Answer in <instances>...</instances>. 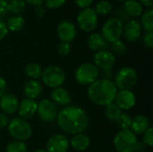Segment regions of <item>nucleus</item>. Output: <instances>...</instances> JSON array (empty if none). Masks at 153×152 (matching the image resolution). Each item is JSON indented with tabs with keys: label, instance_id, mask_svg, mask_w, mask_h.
Here are the masks:
<instances>
[{
	"label": "nucleus",
	"instance_id": "nucleus-21",
	"mask_svg": "<svg viewBox=\"0 0 153 152\" xmlns=\"http://www.w3.org/2000/svg\"><path fill=\"white\" fill-rule=\"evenodd\" d=\"M51 100L56 105L66 107L71 102V96H70L69 91L63 87H58V88L52 90Z\"/></svg>",
	"mask_w": 153,
	"mask_h": 152
},
{
	"label": "nucleus",
	"instance_id": "nucleus-28",
	"mask_svg": "<svg viewBox=\"0 0 153 152\" xmlns=\"http://www.w3.org/2000/svg\"><path fill=\"white\" fill-rule=\"evenodd\" d=\"M26 3L24 0H10L8 2V11L14 15H20L24 12Z\"/></svg>",
	"mask_w": 153,
	"mask_h": 152
},
{
	"label": "nucleus",
	"instance_id": "nucleus-45",
	"mask_svg": "<svg viewBox=\"0 0 153 152\" xmlns=\"http://www.w3.org/2000/svg\"><path fill=\"white\" fill-rule=\"evenodd\" d=\"M118 1H121V2H125V1H126V0H118Z\"/></svg>",
	"mask_w": 153,
	"mask_h": 152
},
{
	"label": "nucleus",
	"instance_id": "nucleus-18",
	"mask_svg": "<svg viewBox=\"0 0 153 152\" xmlns=\"http://www.w3.org/2000/svg\"><path fill=\"white\" fill-rule=\"evenodd\" d=\"M43 87L38 80H30L23 86V95L27 99L36 100L42 93Z\"/></svg>",
	"mask_w": 153,
	"mask_h": 152
},
{
	"label": "nucleus",
	"instance_id": "nucleus-6",
	"mask_svg": "<svg viewBox=\"0 0 153 152\" xmlns=\"http://www.w3.org/2000/svg\"><path fill=\"white\" fill-rule=\"evenodd\" d=\"M137 80V72L130 66H126L117 71L113 82L117 90H132L135 86Z\"/></svg>",
	"mask_w": 153,
	"mask_h": 152
},
{
	"label": "nucleus",
	"instance_id": "nucleus-31",
	"mask_svg": "<svg viewBox=\"0 0 153 152\" xmlns=\"http://www.w3.org/2000/svg\"><path fill=\"white\" fill-rule=\"evenodd\" d=\"M115 123L121 130H127V129H130L131 123H132V117L128 114L122 112Z\"/></svg>",
	"mask_w": 153,
	"mask_h": 152
},
{
	"label": "nucleus",
	"instance_id": "nucleus-46",
	"mask_svg": "<svg viewBox=\"0 0 153 152\" xmlns=\"http://www.w3.org/2000/svg\"><path fill=\"white\" fill-rule=\"evenodd\" d=\"M4 1H5V2H8V1H10V0H4Z\"/></svg>",
	"mask_w": 153,
	"mask_h": 152
},
{
	"label": "nucleus",
	"instance_id": "nucleus-37",
	"mask_svg": "<svg viewBox=\"0 0 153 152\" xmlns=\"http://www.w3.org/2000/svg\"><path fill=\"white\" fill-rule=\"evenodd\" d=\"M9 13L8 11V2L4 0H0V19L1 17H4Z\"/></svg>",
	"mask_w": 153,
	"mask_h": 152
},
{
	"label": "nucleus",
	"instance_id": "nucleus-2",
	"mask_svg": "<svg viewBox=\"0 0 153 152\" xmlns=\"http://www.w3.org/2000/svg\"><path fill=\"white\" fill-rule=\"evenodd\" d=\"M117 90L113 81L101 78L97 79L88 86L87 96L93 104L106 107L114 102Z\"/></svg>",
	"mask_w": 153,
	"mask_h": 152
},
{
	"label": "nucleus",
	"instance_id": "nucleus-43",
	"mask_svg": "<svg viewBox=\"0 0 153 152\" xmlns=\"http://www.w3.org/2000/svg\"><path fill=\"white\" fill-rule=\"evenodd\" d=\"M141 4H143L149 8H152L153 6V0H140Z\"/></svg>",
	"mask_w": 153,
	"mask_h": 152
},
{
	"label": "nucleus",
	"instance_id": "nucleus-4",
	"mask_svg": "<svg viewBox=\"0 0 153 152\" xmlns=\"http://www.w3.org/2000/svg\"><path fill=\"white\" fill-rule=\"evenodd\" d=\"M7 131L9 135L15 141L25 142L32 135V127L30 124L19 116L9 120Z\"/></svg>",
	"mask_w": 153,
	"mask_h": 152
},
{
	"label": "nucleus",
	"instance_id": "nucleus-1",
	"mask_svg": "<svg viewBox=\"0 0 153 152\" xmlns=\"http://www.w3.org/2000/svg\"><path fill=\"white\" fill-rule=\"evenodd\" d=\"M56 120L59 128L70 135L83 133L89 125L87 113L78 106L65 107L58 111Z\"/></svg>",
	"mask_w": 153,
	"mask_h": 152
},
{
	"label": "nucleus",
	"instance_id": "nucleus-33",
	"mask_svg": "<svg viewBox=\"0 0 153 152\" xmlns=\"http://www.w3.org/2000/svg\"><path fill=\"white\" fill-rule=\"evenodd\" d=\"M143 144L148 147L153 146V128L151 126L143 134Z\"/></svg>",
	"mask_w": 153,
	"mask_h": 152
},
{
	"label": "nucleus",
	"instance_id": "nucleus-12",
	"mask_svg": "<svg viewBox=\"0 0 153 152\" xmlns=\"http://www.w3.org/2000/svg\"><path fill=\"white\" fill-rule=\"evenodd\" d=\"M114 103L121 109V111L130 110L136 104V97L132 90H117Z\"/></svg>",
	"mask_w": 153,
	"mask_h": 152
},
{
	"label": "nucleus",
	"instance_id": "nucleus-7",
	"mask_svg": "<svg viewBox=\"0 0 153 152\" xmlns=\"http://www.w3.org/2000/svg\"><path fill=\"white\" fill-rule=\"evenodd\" d=\"M100 71L92 63H84L80 65L74 72V79L77 83L83 86H89L99 79Z\"/></svg>",
	"mask_w": 153,
	"mask_h": 152
},
{
	"label": "nucleus",
	"instance_id": "nucleus-22",
	"mask_svg": "<svg viewBox=\"0 0 153 152\" xmlns=\"http://www.w3.org/2000/svg\"><path fill=\"white\" fill-rule=\"evenodd\" d=\"M70 147H72L76 151H85L91 144V140L83 133H77L73 135L71 140L69 141Z\"/></svg>",
	"mask_w": 153,
	"mask_h": 152
},
{
	"label": "nucleus",
	"instance_id": "nucleus-15",
	"mask_svg": "<svg viewBox=\"0 0 153 152\" xmlns=\"http://www.w3.org/2000/svg\"><path fill=\"white\" fill-rule=\"evenodd\" d=\"M76 28L74 24L69 21L61 22L56 29V34L59 39L63 42L70 43L76 37Z\"/></svg>",
	"mask_w": 153,
	"mask_h": 152
},
{
	"label": "nucleus",
	"instance_id": "nucleus-16",
	"mask_svg": "<svg viewBox=\"0 0 153 152\" xmlns=\"http://www.w3.org/2000/svg\"><path fill=\"white\" fill-rule=\"evenodd\" d=\"M19 100L17 97L11 92H5L0 98V109L6 116L13 115L17 112Z\"/></svg>",
	"mask_w": 153,
	"mask_h": 152
},
{
	"label": "nucleus",
	"instance_id": "nucleus-11",
	"mask_svg": "<svg viewBox=\"0 0 153 152\" xmlns=\"http://www.w3.org/2000/svg\"><path fill=\"white\" fill-rule=\"evenodd\" d=\"M93 64L98 69L103 71L111 70L116 64V56L108 49L96 52L93 56Z\"/></svg>",
	"mask_w": 153,
	"mask_h": 152
},
{
	"label": "nucleus",
	"instance_id": "nucleus-30",
	"mask_svg": "<svg viewBox=\"0 0 153 152\" xmlns=\"http://www.w3.org/2000/svg\"><path fill=\"white\" fill-rule=\"evenodd\" d=\"M28 147L25 142L21 141H12L8 142L5 147V152H27Z\"/></svg>",
	"mask_w": 153,
	"mask_h": 152
},
{
	"label": "nucleus",
	"instance_id": "nucleus-13",
	"mask_svg": "<svg viewBox=\"0 0 153 152\" xmlns=\"http://www.w3.org/2000/svg\"><path fill=\"white\" fill-rule=\"evenodd\" d=\"M70 144L68 138L61 133L51 135L46 144V151L48 152H67Z\"/></svg>",
	"mask_w": 153,
	"mask_h": 152
},
{
	"label": "nucleus",
	"instance_id": "nucleus-32",
	"mask_svg": "<svg viewBox=\"0 0 153 152\" xmlns=\"http://www.w3.org/2000/svg\"><path fill=\"white\" fill-rule=\"evenodd\" d=\"M111 49H112V53L114 55L115 54H117V55H124L127 51L126 45L121 39H117V40L112 42L111 43Z\"/></svg>",
	"mask_w": 153,
	"mask_h": 152
},
{
	"label": "nucleus",
	"instance_id": "nucleus-19",
	"mask_svg": "<svg viewBox=\"0 0 153 152\" xmlns=\"http://www.w3.org/2000/svg\"><path fill=\"white\" fill-rule=\"evenodd\" d=\"M151 127L150 119L144 115H137L132 118V123L130 126V130L137 134H143Z\"/></svg>",
	"mask_w": 153,
	"mask_h": 152
},
{
	"label": "nucleus",
	"instance_id": "nucleus-17",
	"mask_svg": "<svg viewBox=\"0 0 153 152\" xmlns=\"http://www.w3.org/2000/svg\"><path fill=\"white\" fill-rule=\"evenodd\" d=\"M142 32V26L139 22L136 20H128L126 24L123 26L122 35L129 42L136 41Z\"/></svg>",
	"mask_w": 153,
	"mask_h": 152
},
{
	"label": "nucleus",
	"instance_id": "nucleus-3",
	"mask_svg": "<svg viewBox=\"0 0 153 152\" xmlns=\"http://www.w3.org/2000/svg\"><path fill=\"white\" fill-rule=\"evenodd\" d=\"M139 142L137 135L130 129L120 130L113 140V144L117 152H136Z\"/></svg>",
	"mask_w": 153,
	"mask_h": 152
},
{
	"label": "nucleus",
	"instance_id": "nucleus-41",
	"mask_svg": "<svg viewBox=\"0 0 153 152\" xmlns=\"http://www.w3.org/2000/svg\"><path fill=\"white\" fill-rule=\"evenodd\" d=\"M6 87H7V83H6L5 79L3 78L2 76H0V98L5 93Z\"/></svg>",
	"mask_w": 153,
	"mask_h": 152
},
{
	"label": "nucleus",
	"instance_id": "nucleus-26",
	"mask_svg": "<svg viewBox=\"0 0 153 152\" xmlns=\"http://www.w3.org/2000/svg\"><path fill=\"white\" fill-rule=\"evenodd\" d=\"M142 18H141V26L145 30V31L153 32V9L149 8L145 12L142 13Z\"/></svg>",
	"mask_w": 153,
	"mask_h": 152
},
{
	"label": "nucleus",
	"instance_id": "nucleus-9",
	"mask_svg": "<svg viewBox=\"0 0 153 152\" xmlns=\"http://www.w3.org/2000/svg\"><path fill=\"white\" fill-rule=\"evenodd\" d=\"M77 24L85 32L93 31L98 25V14L92 8H85L77 15Z\"/></svg>",
	"mask_w": 153,
	"mask_h": 152
},
{
	"label": "nucleus",
	"instance_id": "nucleus-27",
	"mask_svg": "<svg viewBox=\"0 0 153 152\" xmlns=\"http://www.w3.org/2000/svg\"><path fill=\"white\" fill-rule=\"evenodd\" d=\"M121 113V109L114 102L105 107V116L111 122H116Z\"/></svg>",
	"mask_w": 153,
	"mask_h": 152
},
{
	"label": "nucleus",
	"instance_id": "nucleus-23",
	"mask_svg": "<svg viewBox=\"0 0 153 152\" xmlns=\"http://www.w3.org/2000/svg\"><path fill=\"white\" fill-rule=\"evenodd\" d=\"M125 13L129 17H138L143 13V8L141 3L137 0H126L124 3Z\"/></svg>",
	"mask_w": 153,
	"mask_h": 152
},
{
	"label": "nucleus",
	"instance_id": "nucleus-38",
	"mask_svg": "<svg viewBox=\"0 0 153 152\" xmlns=\"http://www.w3.org/2000/svg\"><path fill=\"white\" fill-rule=\"evenodd\" d=\"M75 4L82 9L85 8H89L91 6V4L93 3V0H74Z\"/></svg>",
	"mask_w": 153,
	"mask_h": 152
},
{
	"label": "nucleus",
	"instance_id": "nucleus-24",
	"mask_svg": "<svg viewBox=\"0 0 153 152\" xmlns=\"http://www.w3.org/2000/svg\"><path fill=\"white\" fill-rule=\"evenodd\" d=\"M5 24L8 29V31L10 30L13 32H17L21 31L24 28L25 20L22 15H13L7 19Z\"/></svg>",
	"mask_w": 153,
	"mask_h": 152
},
{
	"label": "nucleus",
	"instance_id": "nucleus-8",
	"mask_svg": "<svg viewBox=\"0 0 153 152\" xmlns=\"http://www.w3.org/2000/svg\"><path fill=\"white\" fill-rule=\"evenodd\" d=\"M124 23L117 17L110 18L105 22L101 29V35L107 42L112 43L117 39H120L122 36Z\"/></svg>",
	"mask_w": 153,
	"mask_h": 152
},
{
	"label": "nucleus",
	"instance_id": "nucleus-40",
	"mask_svg": "<svg viewBox=\"0 0 153 152\" xmlns=\"http://www.w3.org/2000/svg\"><path fill=\"white\" fill-rule=\"evenodd\" d=\"M9 123V117L8 116H6L5 114L0 112V130L3 128L7 127Z\"/></svg>",
	"mask_w": 153,
	"mask_h": 152
},
{
	"label": "nucleus",
	"instance_id": "nucleus-36",
	"mask_svg": "<svg viewBox=\"0 0 153 152\" xmlns=\"http://www.w3.org/2000/svg\"><path fill=\"white\" fill-rule=\"evenodd\" d=\"M143 45L148 47L152 48L153 47V32L146 31L143 36Z\"/></svg>",
	"mask_w": 153,
	"mask_h": 152
},
{
	"label": "nucleus",
	"instance_id": "nucleus-44",
	"mask_svg": "<svg viewBox=\"0 0 153 152\" xmlns=\"http://www.w3.org/2000/svg\"><path fill=\"white\" fill-rule=\"evenodd\" d=\"M34 152H48V151H47L46 150H41V149H40V150H37V151H35Z\"/></svg>",
	"mask_w": 153,
	"mask_h": 152
},
{
	"label": "nucleus",
	"instance_id": "nucleus-42",
	"mask_svg": "<svg viewBox=\"0 0 153 152\" xmlns=\"http://www.w3.org/2000/svg\"><path fill=\"white\" fill-rule=\"evenodd\" d=\"M26 4L34 5V6H41V4L45 2V0H24Z\"/></svg>",
	"mask_w": 153,
	"mask_h": 152
},
{
	"label": "nucleus",
	"instance_id": "nucleus-39",
	"mask_svg": "<svg viewBox=\"0 0 153 152\" xmlns=\"http://www.w3.org/2000/svg\"><path fill=\"white\" fill-rule=\"evenodd\" d=\"M7 33H8V29L6 27V24L2 19H0V40L4 39L6 37Z\"/></svg>",
	"mask_w": 153,
	"mask_h": 152
},
{
	"label": "nucleus",
	"instance_id": "nucleus-25",
	"mask_svg": "<svg viewBox=\"0 0 153 152\" xmlns=\"http://www.w3.org/2000/svg\"><path fill=\"white\" fill-rule=\"evenodd\" d=\"M42 69L39 64L36 63H29L25 65L24 72L28 78L30 80H39L42 74Z\"/></svg>",
	"mask_w": 153,
	"mask_h": 152
},
{
	"label": "nucleus",
	"instance_id": "nucleus-29",
	"mask_svg": "<svg viewBox=\"0 0 153 152\" xmlns=\"http://www.w3.org/2000/svg\"><path fill=\"white\" fill-rule=\"evenodd\" d=\"M112 4L108 0H101L98 2L95 5V13L100 15H107L112 12Z\"/></svg>",
	"mask_w": 153,
	"mask_h": 152
},
{
	"label": "nucleus",
	"instance_id": "nucleus-14",
	"mask_svg": "<svg viewBox=\"0 0 153 152\" xmlns=\"http://www.w3.org/2000/svg\"><path fill=\"white\" fill-rule=\"evenodd\" d=\"M37 108H38V102L34 99L24 98L22 100L19 102L17 113L19 115V117L28 120L32 118L37 114Z\"/></svg>",
	"mask_w": 153,
	"mask_h": 152
},
{
	"label": "nucleus",
	"instance_id": "nucleus-20",
	"mask_svg": "<svg viewBox=\"0 0 153 152\" xmlns=\"http://www.w3.org/2000/svg\"><path fill=\"white\" fill-rule=\"evenodd\" d=\"M87 44L90 49L94 51L95 53L102 50H108L109 47V43L107 42L102 35L99 32L91 33L88 38Z\"/></svg>",
	"mask_w": 153,
	"mask_h": 152
},
{
	"label": "nucleus",
	"instance_id": "nucleus-5",
	"mask_svg": "<svg viewBox=\"0 0 153 152\" xmlns=\"http://www.w3.org/2000/svg\"><path fill=\"white\" fill-rule=\"evenodd\" d=\"M41 81L44 85L50 89L62 87L65 82V73L58 65H49L42 71Z\"/></svg>",
	"mask_w": 153,
	"mask_h": 152
},
{
	"label": "nucleus",
	"instance_id": "nucleus-10",
	"mask_svg": "<svg viewBox=\"0 0 153 152\" xmlns=\"http://www.w3.org/2000/svg\"><path fill=\"white\" fill-rule=\"evenodd\" d=\"M58 114L56 105L51 99H41L38 103L37 116L44 123H52L56 119Z\"/></svg>",
	"mask_w": 153,
	"mask_h": 152
},
{
	"label": "nucleus",
	"instance_id": "nucleus-34",
	"mask_svg": "<svg viewBox=\"0 0 153 152\" xmlns=\"http://www.w3.org/2000/svg\"><path fill=\"white\" fill-rule=\"evenodd\" d=\"M71 49H72L71 45H70V43H67V42L61 41L57 46V53L62 56H68L71 52Z\"/></svg>",
	"mask_w": 153,
	"mask_h": 152
},
{
	"label": "nucleus",
	"instance_id": "nucleus-35",
	"mask_svg": "<svg viewBox=\"0 0 153 152\" xmlns=\"http://www.w3.org/2000/svg\"><path fill=\"white\" fill-rule=\"evenodd\" d=\"M44 3L48 9H58L65 4V0H45Z\"/></svg>",
	"mask_w": 153,
	"mask_h": 152
}]
</instances>
